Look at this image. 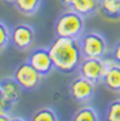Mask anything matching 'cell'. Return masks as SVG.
<instances>
[{
	"label": "cell",
	"instance_id": "cell-1",
	"mask_svg": "<svg viewBox=\"0 0 120 121\" xmlns=\"http://www.w3.org/2000/svg\"><path fill=\"white\" fill-rule=\"evenodd\" d=\"M48 49L57 71L62 73H72L78 71L83 59L78 39L56 37Z\"/></svg>",
	"mask_w": 120,
	"mask_h": 121
},
{
	"label": "cell",
	"instance_id": "cell-2",
	"mask_svg": "<svg viewBox=\"0 0 120 121\" xmlns=\"http://www.w3.org/2000/svg\"><path fill=\"white\" fill-rule=\"evenodd\" d=\"M85 17L76 13L72 9L62 12L54 23V35L56 37H70L79 39L85 28Z\"/></svg>",
	"mask_w": 120,
	"mask_h": 121
},
{
	"label": "cell",
	"instance_id": "cell-3",
	"mask_svg": "<svg viewBox=\"0 0 120 121\" xmlns=\"http://www.w3.org/2000/svg\"><path fill=\"white\" fill-rule=\"evenodd\" d=\"M78 40L83 58H103L108 54L107 39L98 31H84Z\"/></svg>",
	"mask_w": 120,
	"mask_h": 121
},
{
	"label": "cell",
	"instance_id": "cell-4",
	"mask_svg": "<svg viewBox=\"0 0 120 121\" xmlns=\"http://www.w3.org/2000/svg\"><path fill=\"white\" fill-rule=\"evenodd\" d=\"M114 65H115V60L112 57L111 58H107V57H103V58H83L79 65L78 71L80 76L85 77L97 85L102 82L105 73Z\"/></svg>",
	"mask_w": 120,
	"mask_h": 121
},
{
	"label": "cell",
	"instance_id": "cell-5",
	"mask_svg": "<svg viewBox=\"0 0 120 121\" xmlns=\"http://www.w3.org/2000/svg\"><path fill=\"white\" fill-rule=\"evenodd\" d=\"M13 77L22 86V89H26V90L36 89L40 85L41 79H43V76L28 63V60H25V62L19 63L14 68Z\"/></svg>",
	"mask_w": 120,
	"mask_h": 121
},
{
	"label": "cell",
	"instance_id": "cell-6",
	"mask_svg": "<svg viewBox=\"0 0 120 121\" xmlns=\"http://www.w3.org/2000/svg\"><path fill=\"white\" fill-rule=\"evenodd\" d=\"M70 95L78 103H88L93 99L96 93V84L83 76H76L68 85Z\"/></svg>",
	"mask_w": 120,
	"mask_h": 121
},
{
	"label": "cell",
	"instance_id": "cell-7",
	"mask_svg": "<svg viewBox=\"0 0 120 121\" xmlns=\"http://www.w3.org/2000/svg\"><path fill=\"white\" fill-rule=\"evenodd\" d=\"M10 41L18 50H27L35 41V31L30 25H16L10 30Z\"/></svg>",
	"mask_w": 120,
	"mask_h": 121
},
{
	"label": "cell",
	"instance_id": "cell-8",
	"mask_svg": "<svg viewBox=\"0 0 120 121\" xmlns=\"http://www.w3.org/2000/svg\"><path fill=\"white\" fill-rule=\"evenodd\" d=\"M27 60L43 77L48 76L54 70V65L48 48H38L32 50Z\"/></svg>",
	"mask_w": 120,
	"mask_h": 121
},
{
	"label": "cell",
	"instance_id": "cell-9",
	"mask_svg": "<svg viewBox=\"0 0 120 121\" xmlns=\"http://www.w3.org/2000/svg\"><path fill=\"white\" fill-rule=\"evenodd\" d=\"M0 88H1L4 99L13 107L21 98L22 86L14 80V77H5L0 80Z\"/></svg>",
	"mask_w": 120,
	"mask_h": 121
},
{
	"label": "cell",
	"instance_id": "cell-10",
	"mask_svg": "<svg viewBox=\"0 0 120 121\" xmlns=\"http://www.w3.org/2000/svg\"><path fill=\"white\" fill-rule=\"evenodd\" d=\"M102 84L105 88L114 93H120V65H114L107 70L102 79Z\"/></svg>",
	"mask_w": 120,
	"mask_h": 121
},
{
	"label": "cell",
	"instance_id": "cell-11",
	"mask_svg": "<svg viewBox=\"0 0 120 121\" xmlns=\"http://www.w3.org/2000/svg\"><path fill=\"white\" fill-rule=\"evenodd\" d=\"M70 9L81 14L83 17H90L99 12V0H75Z\"/></svg>",
	"mask_w": 120,
	"mask_h": 121
},
{
	"label": "cell",
	"instance_id": "cell-12",
	"mask_svg": "<svg viewBox=\"0 0 120 121\" xmlns=\"http://www.w3.org/2000/svg\"><path fill=\"white\" fill-rule=\"evenodd\" d=\"M99 13L112 21L120 19V0H99Z\"/></svg>",
	"mask_w": 120,
	"mask_h": 121
},
{
	"label": "cell",
	"instance_id": "cell-13",
	"mask_svg": "<svg viewBox=\"0 0 120 121\" xmlns=\"http://www.w3.org/2000/svg\"><path fill=\"white\" fill-rule=\"evenodd\" d=\"M13 4L19 13L25 16H34L38 13L41 0H14Z\"/></svg>",
	"mask_w": 120,
	"mask_h": 121
},
{
	"label": "cell",
	"instance_id": "cell-14",
	"mask_svg": "<svg viewBox=\"0 0 120 121\" xmlns=\"http://www.w3.org/2000/svg\"><path fill=\"white\" fill-rule=\"evenodd\" d=\"M74 121H97L99 120L98 112L94 109L92 106H83L79 109H76V112L72 116Z\"/></svg>",
	"mask_w": 120,
	"mask_h": 121
},
{
	"label": "cell",
	"instance_id": "cell-15",
	"mask_svg": "<svg viewBox=\"0 0 120 121\" xmlns=\"http://www.w3.org/2000/svg\"><path fill=\"white\" fill-rule=\"evenodd\" d=\"M31 120L34 121H56L58 120L56 111L50 107H43L36 109L31 116Z\"/></svg>",
	"mask_w": 120,
	"mask_h": 121
},
{
	"label": "cell",
	"instance_id": "cell-16",
	"mask_svg": "<svg viewBox=\"0 0 120 121\" xmlns=\"http://www.w3.org/2000/svg\"><path fill=\"white\" fill-rule=\"evenodd\" d=\"M106 120L120 121V99H115L108 103L106 109Z\"/></svg>",
	"mask_w": 120,
	"mask_h": 121
},
{
	"label": "cell",
	"instance_id": "cell-17",
	"mask_svg": "<svg viewBox=\"0 0 120 121\" xmlns=\"http://www.w3.org/2000/svg\"><path fill=\"white\" fill-rule=\"evenodd\" d=\"M9 41H10V30L4 22L0 21V53H3L7 49Z\"/></svg>",
	"mask_w": 120,
	"mask_h": 121
},
{
	"label": "cell",
	"instance_id": "cell-18",
	"mask_svg": "<svg viewBox=\"0 0 120 121\" xmlns=\"http://www.w3.org/2000/svg\"><path fill=\"white\" fill-rule=\"evenodd\" d=\"M111 57L114 58L116 65H120V40H118L116 44L114 45L112 50H111Z\"/></svg>",
	"mask_w": 120,
	"mask_h": 121
},
{
	"label": "cell",
	"instance_id": "cell-19",
	"mask_svg": "<svg viewBox=\"0 0 120 121\" xmlns=\"http://www.w3.org/2000/svg\"><path fill=\"white\" fill-rule=\"evenodd\" d=\"M14 117H12L9 115V112L5 111V112H0V121H8V120H13Z\"/></svg>",
	"mask_w": 120,
	"mask_h": 121
},
{
	"label": "cell",
	"instance_id": "cell-20",
	"mask_svg": "<svg viewBox=\"0 0 120 121\" xmlns=\"http://www.w3.org/2000/svg\"><path fill=\"white\" fill-rule=\"evenodd\" d=\"M59 1H61V4L63 5L65 8L70 9V8H71V5H72V3L75 1V0H59Z\"/></svg>",
	"mask_w": 120,
	"mask_h": 121
},
{
	"label": "cell",
	"instance_id": "cell-21",
	"mask_svg": "<svg viewBox=\"0 0 120 121\" xmlns=\"http://www.w3.org/2000/svg\"><path fill=\"white\" fill-rule=\"evenodd\" d=\"M4 100V95H3V91H1V88H0V102Z\"/></svg>",
	"mask_w": 120,
	"mask_h": 121
},
{
	"label": "cell",
	"instance_id": "cell-22",
	"mask_svg": "<svg viewBox=\"0 0 120 121\" xmlns=\"http://www.w3.org/2000/svg\"><path fill=\"white\" fill-rule=\"evenodd\" d=\"M4 1H7V3H14V0H4Z\"/></svg>",
	"mask_w": 120,
	"mask_h": 121
}]
</instances>
